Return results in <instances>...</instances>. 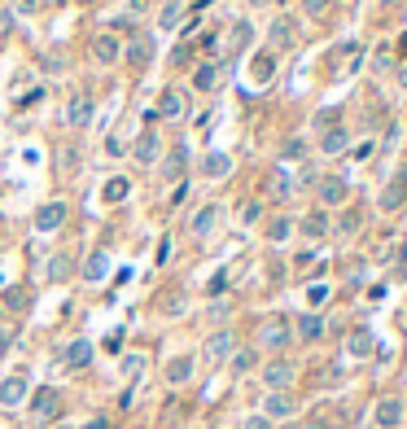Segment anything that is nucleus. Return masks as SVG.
I'll return each instance as SVG.
<instances>
[{
    "instance_id": "1",
    "label": "nucleus",
    "mask_w": 407,
    "mask_h": 429,
    "mask_svg": "<svg viewBox=\"0 0 407 429\" xmlns=\"http://www.w3.org/2000/svg\"><path fill=\"white\" fill-rule=\"evenodd\" d=\"M62 408H66V399H62V390H57V386L35 390V395H31V425H40V429L57 425V416H62Z\"/></svg>"
},
{
    "instance_id": "2",
    "label": "nucleus",
    "mask_w": 407,
    "mask_h": 429,
    "mask_svg": "<svg viewBox=\"0 0 407 429\" xmlns=\"http://www.w3.org/2000/svg\"><path fill=\"white\" fill-rule=\"evenodd\" d=\"M92 114H97V97H92V88H79V92H70V101L62 110V123L70 132H83V127L92 123Z\"/></svg>"
},
{
    "instance_id": "3",
    "label": "nucleus",
    "mask_w": 407,
    "mask_h": 429,
    "mask_svg": "<svg viewBox=\"0 0 407 429\" xmlns=\"http://www.w3.org/2000/svg\"><path fill=\"white\" fill-rule=\"evenodd\" d=\"M31 399V373L27 368H14L9 377H0V412H14Z\"/></svg>"
},
{
    "instance_id": "4",
    "label": "nucleus",
    "mask_w": 407,
    "mask_h": 429,
    "mask_svg": "<svg viewBox=\"0 0 407 429\" xmlns=\"http://www.w3.org/2000/svg\"><path fill=\"white\" fill-rule=\"evenodd\" d=\"M232 351H236L232 329H214L210 338H206V346H201V360H206L210 368H219V364H228V360H232Z\"/></svg>"
},
{
    "instance_id": "5",
    "label": "nucleus",
    "mask_w": 407,
    "mask_h": 429,
    "mask_svg": "<svg viewBox=\"0 0 407 429\" xmlns=\"http://www.w3.org/2000/svg\"><path fill=\"white\" fill-rule=\"evenodd\" d=\"M263 386H267V395H276V390H289L294 386V377H298V368L289 364V360H280V355H276V360H272V364H263Z\"/></svg>"
},
{
    "instance_id": "6",
    "label": "nucleus",
    "mask_w": 407,
    "mask_h": 429,
    "mask_svg": "<svg viewBox=\"0 0 407 429\" xmlns=\"http://www.w3.org/2000/svg\"><path fill=\"white\" fill-rule=\"evenodd\" d=\"M66 219H70V206L66 201H44L40 210H35V232H62L66 228Z\"/></svg>"
},
{
    "instance_id": "7",
    "label": "nucleus",
    "mask_w": 407,
    "mask_h": 429,
    "mask_svg": "<svg viewBox=\"0 0 407 429\" xmlns=\"http://www.w3.org/2000/svg\"><path fill=\"white\" fill-rule=\"evenodd\" d=\"M123 62L127 66H136V70H145L153 62V40L145 31H136V35H127V44H123Z\"/></svg>"
},
{
    "instance_id": "8",
    "label": "nucleus",
    "mask_w": 407,
    "mask_h": 429,
    "mask_svg": "<svg viewBox=\"0 0 407 429\" xmlns=\"http://www.w3.org/2000/svg\"><path fill=\"white\" fill-rule=\"evenodd\" d=\"M289 338H294V333H289V324H285L280 316H276V320H267V324L258 329V346H263V351H272V355H280L285 346H289Z\"/></svg>"
},
{
    "instance_id": "9",
    "label": "nucleus",
    "mask_w": 407,
    "mask_h": 429,
    "mask_svg": "<svg viewBox=\"0 0 407 429\" xmlns=\"http://www.w3.org/2000/svg\"><path fill=\"white\" fill-rule=\"evenodd\" d=\"M92 355H97V346H92L88 338H75L62 346V368H70V373H83V368L92 364Z\"/></svg>"
},
{
    "instance_id": "10",
    "label": "nucleus",
    "mask_w": 407,
    "mask_h": 429,
    "mask_svg": "<svg viewBox=\"0 0 407 429\" xmlns=\"http://www.w3.org/2000/svg\"><path fill=\"white\" fill-rule=\"evenodd\" d=\"M193 373H197V360H193V355H171L166 368H162V381L179 390V386H188V381H193Z\"/></svg>"
},
{
    "instance_id": "11",
    "label": "nucleus",
    "mask_w": 407,
    "mask_h": 429,
    "mask_svg": "<svg viewBox=\"0 0 407 429\" xmlns=\"http://www.w3.org/2000/svg\"><path fill=\"white\" fill-rule=\"evenodd\" d=\"M92 57H97V66H118L123 62V40L110 31H101L97 40H92Z\"/></svg>"
},
{
    "instance_id": "12",
    "label": "nucleus",
    "mask_w": 407,
    "mask_h": 429,
    "mask_svg": "<svg viewBox=\"0 0 407 429\" xmlns=\"http://www.w3.org/2000/svg\"><path fill=\"white\" fill-rule=\"evenodd\" d=\"M131 158H136L140 166H153L162 158V140H158V132L153 127H145V132L136 136V145H131Z\"/></svg>"
},
{
    "instance_id": "13",
    "label": "nucleus",
    "mask_w": 407,
    "mask_h": 429,
    "mask_svg": "<svg viewBox=\"0 0 407 429\" xmlns=\"http://www.w3.org/2000/svg\"><path fill=\"white\" fill-rule=\"evenodd\" d=\"M219 214H223V210L214 206V201H206V206H201L193 219H188V232H193V241H206V236L219 228Z\"/></svg>"
},
{
    "instance_id": "14",
    "label": "nucleus",
    "mask_w": 407,
    "mask_h": 429,
    "mask_svg": "<svg viewBox=\"0 0 407 429\" xmlns=\"http://www.w3.org/2000/svg\"><path fill=\"white\" fill-rule=\"evenodd\" d=\"M294 412H298V403H294L289 390H276V395H267V399H263V416H267L272 425H276V421H289Z\"/></svg>"
},
{
    "instance_id": "15",
    "label": "nucleus",
    "mask_w": 407,
    "mask_h": 429,
    "mask_svg": "<svg viewBox=\"0 0 407 429\" xmlns=\"http://www.w3.org/2000/svg\"><path fill=\"white\" fill-rule=\"evenodd\" d=\"M346 197H351V184L342 175H324L320 180V206H346Z\"/></svg>"
},
{
    "instance_id": "16",
    "label": "nucleus",
    "mask_w": 407,
    "mask_h": 429,
    "mask_svg": "<svg viewBox=\"0 0 407 429\" xmlns=\"http://www.w3.org/2000/svg\"><path fill=\"white\" fill-rule=\"evenodd\" d=\"M373 425L377 429H399L403 425V399H381L373 408Z\"/></svg>"
},
{
    "instance_id": "17",
    "label": "nucleus",
    "mask_w": 407,
    "mask_h": 429,
    "mask_svg": "<svg viewBox=\"0 0 407 429\" xmlns=\"http://www.w3.org/2000/svg\"><path fill=\"white\" fill-rule=\"evenodd\" d=\"M184 110H188V105H184V97H179V88H166L158 97V105H153L158 123H162V118H184Z\"/></svg>"
},
{
    "instance_id": "18",
    "label": "nucleus",
    "mask_w": 407,
    "mask_h": 429,
    "mask_svg": "<svg viewBox=\"0 0 407 429\" xmlns=\"http://www.w3.org/2000/svg\"><path fill=\"white\" fill-rule=\"evenodd\" d=\"M105 276H110V254H105V250H92V254L83 258V280L97 285V280H105Z\"/></svg>"
},
{
    "instance_id": "19",
    "label": "nucleus",
    "mask_w": 407,
    "mask_h": 429,
    "mask_svg": "<svg viewBox=\"0 0 407 429\" xmlns=\"http://www.w3.org/2000/svg\"><path fill=\"white\" fill-rule=\"evenodd\" d=\"M294 329H298V338H302V342H320V338H324V316L307 311V316L294 320Z\"/></svg>"
},
{
    "instance_id": "20",
    "label": "nucleus",
    "mask_w": 407,
    "mask_h": 429,
    "mask_svg": "<svg viewBox=\"0 0 407 429\" xmlns=\"http://www.w3.org/2000/svg\"><path fill=\"white\" fill-rule=\"evenodd\" d=\"M346 355H351V360H368V355H373V329H355L351 338H346Z\"/></svg>"
},
{
    "instance_id": "21",
    "label": "nucleus",
    "mask_w": 407,
    "mask_h": 429,
    "mask_svg": "<svg viewBox=\"0 0 407 429\" xmlns=\"http://www.w3.org/2000/svg\"><path fill=\"white\" fill-rule=\"evenodd\" d=\"M320 149L324 153H342V149H351V132H346V123H333L324 136H320Z\"/></svg>"
},
{
    "instance_id": "22",
    "label": "nucleus",
    "mask_w": 407,
    "mask_h": 429,
    "mask_svg": "<svg viewBox=\"0 0 407 429\" xmlns=\"http://www.w3.org/2000/svg\"><path fill=\"white\" fill-rule=\"evenodd\" d=\"M289 188H294V180L280 171V166H276V171H267V180H263V193H267V197H276V201L289 197Z\"/></svg>"
},
{
    "instance_id": "23",
    "label": "nucleus",
    "mask_w": 407,
    "mask_h": 429,
    "mask_svg": "<svg viewBox=\"0 0 407 429\" xmlns=\"http://www.w3.org/2000/svg\"><path fill=\"white\" fill-rule=\"evenodd\" d=\"M228 171H232L228 153H206V158H201V175H206V180H223Z\"/></svg>"
},
{
    "instance_id": "24",
    "label": "nucleus",
    "mask_w": 407,
    "mask_h": 429,
    "mask_svg": "<svg viewBox=\"0 0 407 429\" xmlns=\"http://www.w3.org/2000/svg\"><path fill=\"white\" fill-rule=\"evenodd\" d=\"M403 201H407V171H403V175H394V180H390L386 197H381V210H399Z\"/></svg>"
},
{
    "instance_id": "25",
    "label": "nucleus",
    "mask_w": 407,
    "mask_h": 429,
    "mask_svg": "<svg viewBox=\"0 0 407 429\" xmlns=\"http://www.w3.org/2000/svg\"><path fill=\"white\" fill-rule=\"evenodd\" d=\"M101 197L110 201V206L127 201V197H131V180H127V175H110V180H105V188H101Z\"/></svg>"
},
{
    "instance_id": "26",
    "label": "nucleus",
    "mask_w": 407,
    "mask_h": 429,
    "mask_svg": "<svg viewBox=\"0 0 407 429\" xmlns=\"http://www.w3.org/2000/svg\"><path fill=\"white\" fill-rule=\"evenodd\" d=\"M276 75V57L272 53H254V62H250V83H267Z\"/></svg>"
},
{
    "instance_id": "27",
    "label": "nucleus",
    "mask_w": 407,
    "mask_h": 429,
    "mask_svg": "<svg viewBox=\"0 0 407 429\" xmlns=\"http://www.w3.org/2000/svg\"><path fill=\"white\" fill-rule=\"evenodd\" d=\"M298 40V27L289 18H276L272 22V49H289V44Z\"/></svg>"
},
{
    "instance_id": "28",
    "label": "nucleus",
    "mask_w": 407,
    "mask_h": 429,
    "mask_svg": "<svg viewBox=\"0 0 407 429\" xmlns=\"http://www.w3.org/2000/svg\"><path fill=\"white\" fill-rule=\"evenodd\" d=\"M179 22H184V5H179V0H166L158 9V31H175Z\"/></svg>"
},
{
    "instance_id": "29",
    "label": "nucleus",
    "mask_w": 407,
    "mask_h": 429,
    "mask_svg": "<svg viewBox=\"0 0 407 429\" xmlns=\"http://www.w3.org/2000/svg\"><path fill=\"white\" fill-rule=\"evenodd\" d=\"M250 35H254V27H250L245 18H236V22H232V31H228V44H223V49H228V53H241L245 44H250Z\"/></svg>"
},
{
    "instance_id": "30",
    "label": "nucleus",
    "mask_w": 407,
    "mask_h": 429,
    "mask_svg": "<svg viewBox=\"0 0 407 429\" xmlns=\"http://www.w3.org/2000/svg\"><path fill=\"white\" fill-rule=\"evenodd\" d=\"M214 83H219V66H214V62H201L193 70V88L197 92H214Z\"/></svg>"
},
{
    "instance_id": "31",
    "label": "nucleus",
    "mask_w": 407,
    "mask_h": 429,
    "mask_svg": "<svg viewBox=\"0 0 407 429\" xmlns=\"http://www.w3.org/2000/svg\"><path fill=\"white\" fill-rule=\"evenodd\" d=\"M302 236H311V241L329 236V214H324V210H311L307 219H302Z\"/></svg>"
},
{
    "instance_id": "32",
    "label": "nucleus",
    "mask_w": 407,
    "mask_h": 429,
    "mask_svg": "<svg viewBox=\"0 0 407 429\" xmlns=\"http://www.w3.org/2000/svg\"><path fill=\"white\" fill-rule=\"evenodd\" d=\"M184 158H188V145H175L171 158L162 162V180H179V171H184Z\"/></svg>"
},
{
    "instance_id": "33",
    "label": "nucleus",
    "mask_w": 407,
    "mask_h": 429,
    "mask_svg": "<svg viewBox=\"0 0 407 429\" xmlns=\"http://www.w3.org/2000/svg\"><path fill=\"white\" fill-rule=\"evenodd\" d=\"M228 364H232V373H236V377H245L250 368L258 364V351H254V346H241V351H232V360H228Z\"/></svg>"
},
{
    "instance_id": "34",
    "label": "nucleus",
    "mask_w": 407,
    "mask_h": 429,
    "mask_svg": "<svg viewBox=\"0 0 407 429\" xmlns=\"http://www.w3.org/2000/svg\"><path fill=\"white\" fill-rule=\"evenodd\" d=\"M289 232H294V219H285V214H276V219L267 223V241H289Z\"/></svg>"
},
{
    "instance_id": "35",
    "label": "nucleus",
    "mask_w": 407,
    "mask_h": 429,
    "mask_svg": "<svg viewBox=\"0 0 407 429\" xmlns=\"http://www.w3.org/2000/svg\"><path fill=\"white\" fill-rule=\"evenodd\" d=\"M44 276H49V280H66V276H70V258H62V254H57V258H49Z\"/></svg>"
},
{
    "instance_id": "36",
    "label": "nucleus",
    "mask_w": 407,
    "mask_h": 429,
    "mask_svg": "<svg viewBox=\"0 0 407 429\" xmlns=\"http://www.w3.org/2000/svg\"><path fill=\"white\" fill-rule=\"evenodd\" d=\"M298 5H302V14H307V18H329L333 0H298Z\"/></svg>"
},
{
    "instance_id": "37",
    "label": "nucleus",
    "mask_w": 407,
    "mask_h": 429,
    "mask_svg": "<svg viewBox=\"0 0 407 429\" xmlns=\"http://www.w3.org/2000/svg\"><path fill=\"white\" fill-rule=\"evenodd\" d=\"M258 219H263V201H245L241 206V223L250 228V223H258Z\"/></svg>"
},
{
    "instance_id": "38",
    "label": "nucleus",
    "mask_w": 407,
    "mask_h": 429,
    "mask_svg": "<svg viewBox=\"0 0 407 429\" xmlns=\"http://www.w3.org/2000/svg\"><path fill=\"white\" fill-rule=\"evenodd\" d=\"M307 302L311 307H324L329 302V285H311V289H307Z\"/></svg>"
},
{
    "instance_id": "39",
    "label": "nucleus",
    "mask_w": 407,
    "mask_h": 429,
    "mask_svg": "<svg viewBox=\"0 0 407 429\" xmlns=\"http://www.w3.org/2000/svg\"><path fill=\"white\" fill-rule=\"evenodd\" d=\"M140 368H145V355H127L123 360V377H140Z\"/></svg>"
},
{
    "instance_id": "40",
    "label": "nucleus",
    "mask_w": 407,
    "mask_h": 429,
    "mask_svg": "<svg viewBox=\"0 0 407 429\" xmlns=\"http://www.w3.org/2000/svg\"><path fill=\"white\" fill-rule=\"evenodd\" d=\"M35 9H40V0H14V14L18 18H31Z\"/></svg>"
},
{
    "instance_id": "41",
    "label": "nucleus",
    "mask_w": 407,
    "mask_h": 429,
    "mask_svg": "<svg viewBox=\"0 0 407 429\" xmlns=\"http://www.w3.org/2000/svg\"><path fill=\"white\" fill-rule=\"evenodd\" d=\"M241 429H272V421H267L263 412H254V416H245V425H241Z\"/></svg>"
},
{
    "instance_id": "42",
    "label": "nucleus",
    "mask_w": 407,
    "mask_h": 429,
    "mask_svg": "<svg viewBox=\"0 0 407 429\" xmlns=\"http://www.w3.org/2000/svg\"><path fill=\"white\" fill-rule=\"evenodd\" d=\"M302 153H307V140H289V145H285V158H302Z\"/></svg>"
},
{
    "instance_id": "43",
    "label": "nucleus",
    "mask_w": 407,
    "mask_h": 429,
    "mask_svg": "<svg viewBox=\"0 0 407 429\" xmlns=\"http://www.w3.org/2000/svg\"><path fill=\"white\" fill-rule=\"evenodd\" d=\"M355 228H359V214H355V210H346V214H342V223H338V232H355Z\"/></svg>"
},
{
    "instance_id": "44",
    "label": "nucleus",
    "mask_w": 407,
    "mask_h": 429,
    "mask_svg": "<svg viewBox=\"0 0 407 429\" xmlns=\"http://www.w3.org/2000/svg\"><path fill=\"white\" fill-rule=\"evenodd\" d=\"M105 351H114V355L123 351V329H118V333H110V338H105Z\"/></svg>"
},
{
    "instance_id": "45",
    "label": "nucleus",
    "mask_w": 407,
    "mask_h": 429,
    "mask_svg": "<svg viewBox=\"0 0 407 429\" xmlns=\"http://www.w3.org/2000/svg\"><path fill=\"white\" fill-rule=\"evenodd\" d=\"M9 307H14V311H27V294L14 289V294H9Z\"/></svg>"
},
{
    "instance_id": "46",
    "label": "nucleus",
    "mask_w": 407,
    "mask_h": 429,
    "mask_svg": "<svg viewBox=\"0 0 407 429\" xmlns=\"http://www.w3.org/2000/svg\"><path fill=\"white\" fill-rule=\"evenodd\" d=\"M83 429H110V416H92V421L83 425Z\"/></svg>"
},
{
    "instance_id": "47",
    "label": "nucleus",
    "mask_w": 407,
    "mask_h": 429,
    "mask_svg": "<svg viewBox=\"0 0 407 429\" xmlns=\"http://www.w3.org/2000/svg\"><path fill=\"white\" fill-rule=\"evenodd\" d=\"M9 342H14V333H9V329H0V360H5V351H9Z\"/></svg>"
},
{
    "instance_id": "48",
    "label": "nucleus",
    "mask_w": 407,
    "mask_h": 429,
    "mask_svg": "<svg viewBox=\"0 0 407 429\" xmlns=\"http://www.w3.org/2000/svg\"><path fill=\"white\" fill-rule=\"evenodd\" d=\"M298 429H329V421H307V425H298Z\"/></svg>"
},
{
    "instance_id": "49",
    "label": "nucleus",
    "mask_w": 407,
    "mask_h": 429,
    "mask_svg": "<svg viewBox=\"0 0 407 429\" xmlns=\"http://www.w3.org/2000/svg\"><path fill=\"white\" fill-rule=\"evenodd\" d=\"M399 88H407V62L399 66Z\"/></svg>"
},
{
    "instance_id": "50",
    "label": "nucleus",
    "mask_w": 407,
    "mask_h": 429,
    "mask_svg": "<svg viewBox=\"0 0 407 429\" xmlns=\"http://www.w3.org/2000/svg\"><path fill=\"white\" fill-rule=\"evenodd\" d=\"M399 53H407V31H403V40H399Z\"/></svg>"
},
{
    "instance_id": "51",
    "label": "nucleus",
    "mask_w": 407,
    "mask_h": 429,
    "mask_svg": "<svg viewBox=\"0 0 407 429\" xmlns=\"http://www.w3.org/2000/svg\"><path fill=\"white\" fill-rule=\"evenodd\" d=\"M381 5H399V0H381Z\"/></svg>"
}]
</instances>
